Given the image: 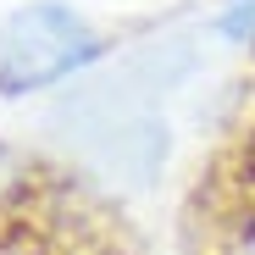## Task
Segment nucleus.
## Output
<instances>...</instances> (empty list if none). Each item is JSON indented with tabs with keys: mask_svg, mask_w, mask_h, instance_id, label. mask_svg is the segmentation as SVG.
Listing matches in <instances>:
<instances>
[{
	"mask_svg": "<svg viewBox=\"0 0 255 255\" xmlns=\"http://www.w3.org/2000/svg\"><path fill=\"white\" fill-rule=\"evenodd\" d=\"M106 56L100 28L67 0H28L0 22V95L61 89Z\"/></svg>",
	"mask_w": 255,
	"mask_h": 255,
	"instance_id": "f257e3e1",
	"label": "nucleus"
},
{
	"mask_svg": "<svg viewBox=\"0 0 255 255\" xmlns=\"http://www.w3.org/2000/svg\"><path fill=\"white\" fill-rule=\"evenodd\" d=\"M67 183L33 178L0 205V255H117V239Z\"/></svg>",
	"mask_w": 255,
	"mask_h": 255,
	"instance_id": "f03ea898",
	"label": "nucleus"
},
{
	"mask_svg": "<svg viewBox=\"0 0 255 255\" xmlns=\"http://www.w3.org/2000/svg\"><path fill=\"white\" fill-rule=\"evenodd\" d=\"M205 255H255V205L233 211L228 222H217V228H211Z\"/></svg>",
	"mask_w": 255,
	"mask_h": 255,
	"instance_id": "7ed1b4c3",
	"label": "nucleus"
},
{
	"mask_svg": "<svg viewBox=\"0 0 255 255\" xmlns=\"http://www.w3.org/2000/svg\"><path fill=\"white\" fill-rule=\"evenodd\" d=\"M211 33L233 50H250L255 45V0H222V11L211 17Z\"/></svg>",
	"mask_w": 255,
	"mask_h": 255,
	"instance_id": "20e7f679",
	"label": "nucleus"
}]
</instances>
